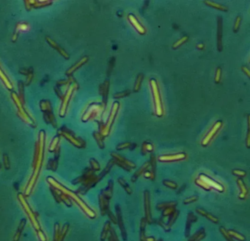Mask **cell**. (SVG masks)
Masks as SVG:
<instances>
[{
    "label": "cell",
    "instance_id": "1",
    "mask_svg": "<svg viewBox=\"0 0 250 241\" xmlns=\"http://www.w3.org/2000/svg\"><path fill=\"white\" fill-rule=\"evenodd\" d=\"M150 85L151 87V91H152L153 97H154L155 113H156L158 117H162V116H163V115H164V109H163V104L162 98H161L159 87H158V83H157V81L155 79H150Z\"/></svg>",
    "mask_w": 250,
    "mask_h": 241
},
{
    "label": "cell",
    "instance_id": "2",
    "mask_svg": "<svg viewBox=\"0 0 250 241\" xmlns=\"http://www.w3.org/2000/svg\"><path fill=\"white\" fill-rule=\"evenodd\" d=\"M119 108H120L119 102H115L113 103L111 112H110V115H109V116L107 123H106V126L104 127V129H103V130H102L103 135L107 136L109 135V133L110 129H111V128H112V126L113 125V123H114V121H115L116 116H117Z\"/></svg>",
    "mask_w": 250,
    "mask_h": 241
},
{
    "label": "cell",
    "instance_id": "3",
    "mask_svg": "<svg viewBox=\"0 0 250 241\" xmlns=\"http://www.w3.org/2000/svg\"><path fill=\"white\" fill-rule=\"evenodd\" d=\"M222 120H217L214 124V126H213L212 128L210 129V131L208 132V134H207L206 135H205V137L203 138V141H202V146H207L209 143H210V142L212 141L213 139H214V137L216 136V135L218 133L219 131V129L222 128Z\"/></svg>",
    "mask_w": 250,
    "mask_h": 241
},
{
    "label": "cell",
    "instance_id": "4",
    "mask_svg": "<svg viewBox=\"0 0 250 241\" xmlns=\"http://www.w3.org/2000/svg\"><path fill=\"white\" fill-rule=\"evenodd\" d=\"M198 178L201 179V180L204 181L205 183L208 184L211 189L216 190L218 192H219V193H222V192L224 191V188L222 184L217 182L216 181H215L213 180V179L209 177L207 175H205L204 174H200L199 175Z\"/></svg>",
    "mask_w": 250,
    "mask_h": 241
},
{
    "label": "cell",
    "instance_id": "5",
    "mask_svg": "<svg viewBox=\"0 0 250 241\" xmlns=\"http://www.w3.org/2000/svg\"><path fill=\"white\" fill-rule=\"evenodd\" d=\"M144 209L145 213V220L148 223H152L150 209V194L148 190L144 191Z\"/></svg>",
    "mask_w": 250,
    "mask_h": 241
},
{
    "label": "cell",
    "instance_id": "6",
    "mask_svg": "<svg viewBox=\"0 0 250 241\" xmlns=\"http://www.w3.org/2000/svg\"><path fill=\"white\" fill-rule=\"evenodd\" d=\"M186 158V154L185 153H178L172 154H164L158 157V160L161 162H175V161L183 160Z\"/></svg>",
    "mask_w": 250,
    "mask_h": 241
},
{
    "label": "cell",
    "instance_id": "7",
    "mask_svg": "<svg viewBox=\"0 0 250 241\" xmlns=\"http://www.w3.org/2000/svg\"><path fill=\"white\" fill-rule=\"evenodd\" d=\"M128 19H129V21H130L131 25L134 27V29L137 31L139 34L140 35H145V32H146V30H145V28L142 26V24H140V22L137 20V19L136 18V16L132 13H130L128 15Z\"/></svg>",
    "mask_w": 250,
    "mask_h": 241
},
{
    "label": "cell",
    "instance_id": "8",
    "mask_svg": "<svg viewBox=\"0 0 250 241\" xmlns=\"http://www.w3.org/2000/svg\"><path fill=\"white\" fill-rule=\"evenodd\" d=\"M115 208H116V213H117V223L119 224L120 229H121V232L122 234V237H123L124 240H126L127 235H126V232H125V227H124V225H123V218H122L121 208H120L119 205L116 206Z\"/></svg>",
    "mask_w": 250,
    "mask_h": 241
},
{
    "label": "cell",
    "instance_id": "9",
    "mask_svg": "<svg viewBox=\"0 0 250 241\" xmlns=\"http://www.w3.org/2000/svg\"><path fill=\"white\" fill-rule=\"evenodd\" d=\"M237 184H238V188H239V190H240V194H239V196H238V198L241 200L245 199L246 197H247L248 195V189H247V186H246L244 181L242 180V178L238 179Z\"/></svg>",
    "mask_w": 250,
    "mask_h": 241
},
{
    "label": "cell",
    "instance_id": "10",
    "mask_svg": "<svg viewBox=\"0 0 250 241\" xmlns=\"http://www.w3.org/2000/svg\"><path fill=\"white\" fill-rule=\"evenodd\" d=\"M112 157H113L114 160L117 161V162H119V163H123V164L125 165V166H129L130 168L133 169V168H136V165L134 164V163L131 162V161L127 160V159H125V157H122L121 155L117 154V153L112 152Z\"/></svg>",
    "mask_w": 250,
    "mask_h": 241
},
{
    "label": "cell",
    "instance_id": "11",
    "mask_svg": "<svg viewBox=\"0 0 250 241\" xmlns=\"http://www.w3.org/2000/svg\"><path fill=\"white\" fill-rule=\"evenodd\" d=\"M100 209H101L102 215H105L106 213H108L109 210V200L106 199L103 195H100Z\"/></svg>",
    "mask_w": 250,
    "mask_h": 241
},
{
    "label": "cell",
    "instance_id": "12",
    "mask_svg": "<svg viewBox=\"0 0 250 241\" xmlns=\"http://www.w3.org/2000/svg\"><path fill=\"white\" fill-rule=\"evenodd\" d=\"M218 50L222 51V19L220 17L218 19Z\"/></svg>",
    "mask_w": 250,
    "mask_h": 241
},
{
    "label": "cell",
    "instance_id": "13",
    "mask_svg": "<svg viewBox=\"0 0 250 241\" xmlns=\"http://www.w3.org/2000/svg\"><path fill=\"white\" fill-rule=\"evenodd\" d=\"M149 168H150V163H149V162L145 163V164L143 165V166L141 167V168H139L134 174H133L132 178H131V182H135L137 180V179H138L139 176H141V175H142V174H144V172L145 171L148 170Z\"/></svg>",
    "mask_w": 250,
    "mask_h": 241
},
{
    "label": "cell",
    "instance_id": "14",
    "mask_svg": "<svg viewBox=\"0 0 250 241\" xmlns=\"http://www.w3.org/2000/svg\"><path fill=\"white\" fill-rule=\"evenodd\" d=\"M113 187H114V183L112 181H109L108 183L107 187L105 190H103V196L107 199L109 200H110L112 199V196H113Z\"/></svg>",
    "mask_w": 250,
    "mask_h": 241
},
{
    "label": "cell",
    "instance_id": "15",
    "mask_svg": "<svg viewBox=\"0 0 250 241\" xmlns=\"http://www.w3.org/2000/svg\"><path fill=\"white\" fill-rule=\"evenodd\" d=\"M197 212L199 213V215H203V216H204L209 221H212L213 223H217L219 222V219L217 218L216 217L214 216L213 215L210 214V213H208L207 211H205V209H197Z\"/></svg>",
    "mask_w": 250,
    "mask_h": 241
},
{
    "label": "cell",
    "instance_id": "16",
    "mask_svg": "<svg viewBox=\"0 0 250 241\" xmlns=\"http://www.w3.org/2000/svg\"><path fill=\"white\" fill-rule=\"evenodd\" d=\"M197 221V218L193 214V213H189L187 218V223H186V236L188 237L189 235L190 232V227H191V223Z\"/></svg>",
    "mask_w": 250,
    "mask_h": 241
},
{
    "label": "cell",
    "instance_id": "17",
    "mask_svg": "<svg viewBox=\"0 0 250 241\" xmlns=\"http://www.w3.org/2000/svg\"><path fill=\"white\" fill-rule=\"evenodd\" d=\"M204 3L206 4L208 6H210L211 7H213V8L219 10V11H222V12H227L228 10L227 7L224 6V5H221V4H219V3L214 2H212V1H205Z\"/></svg>",
    "mask_w": 250,
    "mask_h": 241
},
{
    "label": "cell",
    "instance_id": "18",
    "mask_svg": "<svg viewBox=\"0 0 250 241\" xmlns=\"http://www.w3.org/2000/svg\"><path fill=\"white\" fill-rule=\"evenodd\" d=\"M205 235V234L204 229H201L200 230H199L198 232L195 233L189 241H199L204 238Z\"/></svg>",
    "mask_w": 250,
    "mask_h": 241
},
{
    "label": "cell",
    "instance_id": "19",
    "mask_svg": "<svg viewBox=\"0 0 250 241\" xmlns=\"http://www.w3.org/2000/svg\"><path fill=\"white\" fill-rule=\"evenodd\" d=\"M117 182H118V183L120 184V185L122 186V187L123 188V189L125 190V191L128 194L131 195V194L132 193V190H131V188H130V186L128 184V183L125 182V180H124V179L119 178L117 180Z\"/></svg>",
    "mask_w": 250,
    "mask_h": 241
},
{
    "label": "cell",
    "instance_id": "20",
    "mask_svg": "<svg viewBox=\"0 0 250 241\" xmlns=\"http://www.w3.org/2000/svg\"><path fill=\"white\" fill-rule=\"evenodd\" d=\"M177 206V202L175 201H170V202H164V203H160L157 205L156 208L159 210H162V209H165V208L170 207H175Z\"/></svg>",
    "mask_w": 250,
    "mask_h": 241
},
{
    "label": "cell",
    "instance_id": "21",
    "mask_svg": "<svg viewBox=\"0 0 250 241\" xmlns=\"http://www.w3.org/2000/svg\"><path fill=\"white\" fill-rule=\"evenodd\" d=\"M147 221L145 218H143L141 221V226H140V240L145 241L146 237H145V226H146Z\"/></svg>",
    "mask_w": 250,
    "mask_h": 241
},
{
    "label": "cell",
    "instance_id": "22",
    "mask_svg": "<svg viewBox=\"0 0 250 241\" xmlns=\"http://www.w3.org/2000/svg\"><path fill=\"white\" fill-rule=\"evenodd\" d=\"M227 232H228V234L230 235V237H231V238H235V239H236V240H238L239 241H245L246 240L245 237H244V235H242L240 234V233L236 232V231L228 230Z\"/></svg>",
    "mask_w": 250,
    "mask_h": 241
},
{
    "label": "cell",
    "instance_id": "23",
    "mask_svg": "<svg viewBox=\"0 0 250 241\" xmlns=\"http://www.w3.org/2000/svg\"><path fill=\"white\" fill-rule=\"evenodd\" d=\"M195 184H197V185H198L199 187H200L201 188H203V190H207V191H208V190H211V188L209 187V186L204 181L201 180V179L199 178H197L195 180Z\"/></svg>",
    "mask_w": 250,
    "mask_h": 241
},
{
    "label": "cell",
    "instance_id": "24",
    "mask_svg": "<svg viewBox=\"0 0 250 241\" xmlns=\"http://www.w3.org/2000/svg\"><path fill=\"white\" fill-rule=\"evenodd\" d=\"M143 77H144V76H143L142 74H139L138 75V77H137V80H136V82H135L134 89H133L134 92H137V91H139V89H140Z\"/></svg>",
    "mask_w": 250,
    "mask_h": 241
},
{
    "label": "cell",
    "instance_id": "25",
    "mask_svg": "<svg viewBox=\"0 0 250 241\" xmlns=\"http://www.w3.org/2000/svg\"><path fill=\"white\" fill-rule=\"evenodd\" d=\"M110 229H111V226H110V222L109 221H108V222L106 223L105 226H104V230H103V233L101 235V240H104L106 238L108 234L110 232Z\"/></svg>",
    "mask_w": 250,
    "mask_h": 241
},
{
    "label": "cell",
    "instance_id": "26",
    "mask_svg": "<svg viewBox=\"0 0 250 241\" xmlns=\"http://www.w3.org/2000/svg\"><path fill=\"white\" fill-rule=\"evenodd\" d=\"M189 40V36H183L182 37L181 39L178 40L177 41H176L175 44H173V45H172V48L173 49H177L179 47V46H181V45H183V44H185L186 42L187 41V40Z\"/></svg>",
    "mask_w": 250,
    "mask_h": 241
},
{
    "label": "cell",
    "instance_id": "27",
    "mask_svg": "<svg viewBox=\"0 0 250 241\" xmlns=\"http://www.w3.org/2000/svg\"><path fill=\"white\" fill-rule=\"evenodd\" d=\"M175 208L174 207H170L165 208V209H163L162 215L164 217L170 216V215H172L174 213H175Z\"/></svg>",
    "mask_w": 250,
    "mask_h": 241
},
{
    "label": "cell",
    "instance_id": "28",
    "mask_svg": "<svg viewBox=\"0 0 250 241\" xmlns=\"http://www.w3.org/2000/svg\"><path fill=\"white\" fill-rule=\"evenodd\" d=\"M163 184H164L165 186H166L167 188H170V189H172V190L177 189L178 187V184H176L175 182H172V181H170V180H164L163 181Z\"/></svg>",
    "mask_w": 250,
    "mask_h": 241
},
{
    "label": "cell",
    "instance_id": "29",
    "mask_svg": "<svg viewBox=\"0 0 250 241\" xmlns=\"http://www.w3.org/2000/svg\"><path fill=\"white\" fill-rule=\"evenodd\" d=\"M221 79H222V69H221L220 67H218L216 69V74H215V78H214L215 82H216V84L219 83Z\"/></svg>",
    "mask_w": 250,
    "mask_h": 241
},
{
    "label": "cell",
    "instance_id": "30",
    "mask_svg": "<svg viewBox=\"0 0 250 241\" xmlns=\"http://www.w3.org/2000/svg\"><path fill=\"white\" fill-rule=\"evenodd\" d=\"M232 174L235 176H238V178H243L247 175V173L243 170H239V169H234L232 170Z\"/></svg>",
    "mask_w": 250,
    "mask_h": 241
},
{
    "label": "cell",
    "instance_id": "31",
    "mask_svg": "<svg viewBox=\"0 0 250 241\" xmlns=\"http://www.w3.org/2000/svg\"><path fill=\"white\" fill-rule=\"evenodd\" d=\"M144 176L146 179H149V180H154L155 178H156V174H154V173H153L151 171H145L144 172Z\"/></svg>",
    "mask_w": 250,
    "mask_h": 241
},
{
    "label": "cell",
    "instance_id": "32",
    "mask_svg": "<svg viewBox=\"0 0 250 241\" xmlns=\"http://www.w3.org/2000/svg\"><path fill=\"white\" fill-rule=\"evenodd\" d=\"M154 150V146L151 144L150 143H148V142H145V143L143 144V151H145V152L148 151V152H151Z\"/></svg>",
    "mask_w": 250,
    "mask_h": 241
},
{
    "label": "cell",
    "instance_id": "33",
    "mask_svg": "<svg viewBox=\"0 0 250 241\" xmlns=\"http://www.w3.org/2000/svg\"><path fill=\"white\" fill-rule=\"evenodd\" d=\"M198 196H191V197H189L187 198V199H186L184 200L183 203L185 204V205H189V204H191V203H194V202L197 201V200H198Z\"/></svg>",
    "mask_w": 250,
    "mask_h": 241
},
{
    "label": "cell",
    "instance_id": "34",
    "mask_svg": "<svg viewBox=\"0 0 250 241\" xmlns=\"http://www.w3.org/2000/svg\"><path fill=\"white\" fill-rule=\"evenodd\" d=\"M220 232H222V234L224 235V238H226L227 240V241H233V240H232V238L230 237V235L228 234L227 231L226 229L224 228V227H221V228H220Z\"/></svg>",
    "mask_w": 250,
    "mask_h": 241
},
{
    "label": "cell",
    "instance_id": "35",
    "mask_svg": "<svg viewBox=\"0 0 250 241\" xmlns=\"http://www.w3.org/2000/svg\"><path fill=\"white\" fill-rule=\"evenodd\" d=\"M132 145L131 143L129 142H126V143H123L119 144L117 146V150H123V149H128V148L131 147V146Z\"/></svg>",
    "mask_w": 250,
    "mask_h": 241
},
{
    "label": "cell",
    "instance_id": "36",
    "mask_svg": "<svg viewBox=\"0 0 250 241\" xmlns=\"http://www.w3.org/2000/svg\"><path fill=\"white\" fill-rule=\"evenodd\" d=\"M241 16H238L237 18H236L235 25H234V32H237L238 31V30H239V27H240V24H241Z\"/></svg>",
    "mask_w": 250,
    "mask_h": 241
},
{
    "label": "cell",
    "instance_id": "37",
    "mask_svg": "<svg viewBox=\"0 0 250 241\" xmlns=\"http://www.w3.org/2000/svg\"><path fill=\"white\" fill-rule=\"evenodd\" d=\"M129 94H130L129 91H123V92H122V93H117V94H115L114 95V97L116 99H121V98H123V97L128 96V95H129Z\"/></svg>",
    "mask_w": 250,
    "mask_h": 241
},
{
    "label": "cell",
    "instance_id": "38",
    "mask_svg": "<svg viewBox=\"0 0 250 241\" xmlns=\"http://www.w3.org/2000/svg\"><path fill=\"white\" fill-rule=\"evenodd\" d=\"M109 241H119L118 240L117 234L114 231V229H112V231H110V237L109 238Z\"/></svg>",
    "mask_w": 250,
    "mask_h": 241
},
{
    "label": "cell",
    "instance_id": "39",
    "mask_svg": "<svg viewBox=\"0 0 250 241\" xmlns=\"http://www.w3.org/2000/svg\"><path fill=\"white\" fill-rule=\"evenodd\" d=\"M247 124H248V132L247 137V147L249 148V116H248L247 118Z\"/></svg>",
    "mask_w": 250,
    "mask_h": 241
},
{
    "label": "cell",
    "instance_id": "40",
    "mask_svg": "<svg viewBox=\"0 0 250 241\" xmlns=\"http://www.w3.org/2000/svg\"><path fill=\"white\" fill-rule=\"evenodd\" d=\"M242 70H243V71L244 73H246L247 74V77H250V73H249V69H248L247 67H246V66H242Z\"/></svg>",
    "mask_w": 250,
    "mask_h": 241
},
{
    "label": "cell",
    "instance_id": "41",
    "mask_svg": "<svg viewBox=\"0 0 250 241\" xmlns=\"http://www.w3.org/2000/svg\"><path fill=\"white\" fill-rule=\"evenodd\" d=\"M197 47L199 49H203V48H204V44H199L197 46Z\"/></svg>",
    "mask_w": 250,
    "mask_h": 241
},
{
    "label": "cell",
    "instance_id": "42",
    "mask_svg": "<svg viewBox=\"0 0 250 241\" xmlns=\"http://www.w3.org/2000/svg\"><path fill=\"white\" fill-rule=\"evenodd\" d=\"M155 241H156V240H155Z\"/></svg>",
    "mask_w": 250,
    "mask_h": 241
}]
</instances>
